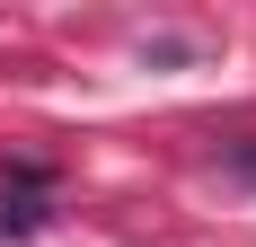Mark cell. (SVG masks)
<instances>
[{
    "label": "cell",
    "instance_id": "cell-2",
    "mask_svg": "<svg viewBox=\"0 0 256 247\" xmlns=\"http://www.w3.org/2000/svg\"><path fill=\"white\" fill-rule=\"evenodd\" d=\"M230 176H248V186H256V142H230Z\"/></svg>",
    "mask_w": 256,
    "mask_h": 247
},
{
    "label": "cell",
    "instance_id": "cell-1",
    "mask_svg": "<svg viewBox=\"0 0 256 247\" xmlns=\"http://www.w3.org/2000/svg\"><path fill=\"white\" fill-rule=\"evenodd\" d=\"M44 212H53V168H44V159H18L9 186H0V238L44 230Z\"/></svg>",
    "mask_w": 256,
    "mask_h": 247
}]
</instances>
